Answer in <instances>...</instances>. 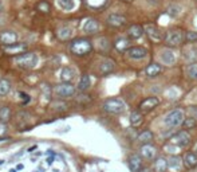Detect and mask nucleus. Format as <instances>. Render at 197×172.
<instances>
[{"label":"nucleus","instance_id":"1","mask_svg":"<svg viewBox=\"0 0 197 172\" xmlns=\"http://www.w3.org/2000/svg\"><path fill=\"white\" fill-rule=\"evenodd\" d=\"M93 50V43L86 38H78L74 39L70 43V51L77 57H83L87 55L89 53H91Z\"/></svg>","mask_w":197,"mask_h":172},{"label":"nucleus","instance_id":"2","mask_svg":"<svg viewBox=\"0 0 197 172\" xmlns=\"http://www.w3.org/2000/svg\"><path fill=\"white\" fill-rule=\"evenodd\" d=\"M102 108H103L105 112L110 113V114H121L126 109V105L121 98H109L103 102Z\"/></svg>","mask_w":197,"mask_h":172},{"label":"nucleus","instance_id":"3","mask_svg":"<svg viewBox=\"0 0 197 172\" xmlns=\"http://www.w3.org/2000/svg\"><path fill=\"white\" fill-rule=\"evenodd\" d=\"M15 62L20 69H34L38 63V57L35 53H23L15 58Z\"/></svg>","mask_w":197,"mask_h":172},{"label":"nucleus","instance_id":"4","mask_svg":"<svg viewBox=\"0 0 197 172\" xmlns=\"http://www.w3.org/2000/svg\"><path fill=\"white\" fill-rule=\"evenodd\" d=\"M182 123H184V112L180 109L171 110L164 117V124L169 126V128H174V126L180 125Z\"/></svg>","mask_w":197,"mask_h":172},{"label":"nucleus","instance_id":"5","mask_svg":"<svg viewBox=\"0 0 197 172\" xmlns=\"http://www.w3.org/2000/svg\"><path fill=\"white\" fill-rule=\"evenodd\" d=\"M56 97L59 98H67V97H73L75 94V88L73 83H66V82H62V83H58L54 89Z\"/></svg>","mask_w":197,"mask_h":172},{"label":"nucleus","instance_id":"6","mask_svg":"<svg viewBox=\"0 0 197 172\" xmlns=\"http://www.w3.org/2000/svg\"><path fill=\"white\" fill-rule=\"evenodd\" d=\"M182 39H184V35H182L181 31L178 30H172V31H168L166 37H165V42L169 46H180Z\"/></svg>","mask_w":197,"mask_h":172},{"label":"nucleus","instance_id":"7","mask_svg":"<svg viewBox=\"0 0 197 172\" xmlns=\"http://www.w3.org/2000/svg\"><path fill=\"white\" fill-rule=\"evenodd\" d=\"M17 42V34L15 31H11V30H6V31H2L0 33V44L3 46H12Z\"/></svg>","mask_w":197,"mask_h":172},{"label":"nucleus","instance_id":"8","mask_svg":"<svg viewBox=\"0 0 197 172\" xmlns=\"http://www.w3.org/2000/svg\"><path fill=\"white\" fill-rule=\"evenodd\" d=\"M172 144L177 145L178 148H185L190 144V136L188 134L185 130H181V132L176 133L172 137Z\"/></svg>","mask_w":197,"mask_h":172},{"label":"nucleus","instance_id":"9","mask_svg":"<svg viewBox=\"0 0 197 172\" xmlns=\"http://www.w3.org/2000/svg\"><path fill=\"white\" fill-rule=\"evenodd\" d=\"M144 30H145V33L147 34V37L153 40V42H161V40L164 39L162 31H161L158 27L153 26V24H146Z\"/></svg>","mask_w":197,"mask_h":172},{"label":"nucleus","instance_id":"10","mask_svg":"<svg viewBox=\"0 0 197 172\" xmlns=\"http://www.w3.org/2000/svg\"><path fill=\"white\" fill-rule=\"evenodd\" d=\"M75 75H77L75 69H73V67H70V66H65V67H62V70L59 73V78H60L62 82L71 83V81H74Z\"/></svg>","mask_w":197,"mask_h":172},{"label":"nucleus","instance_id":"11","mask_svg":"<svg viewBox=\"0 0 197 172\" xmlns=\"http://www.w3.org/2000/svg\"><path fill=\"white\" fill-rule=\"evenodd\" d=\"M106 22L111 27H122L127 23V19L123 15H119V13H111V15L107 16Z\"/></svg>","mask_w":197,"mask_h":172},{"label":"nucleus","instance_id":"12","mask_svg":"<svg viewBox=\"0 0 197 172\" xmlns=\"http://www.w3.org/2000/svg\"><path fill=\"white\" fill-rule=\"evenodd\" d=\"M82 28L86 34H95L99 31V23H98L94 18H89V19L84 20Z\"/></svg>","mask_w":197,"mask_h":172},{"label":"nucleus","instance_id":"13","mask_svg":"<svg viewBox=\"0 0 197 172\" xmlns=\"http://www.w3.org/2000/svg\"><path fill=\"white\" fill-rule=\"evenodd\" d=\"M127 55L132 58V59H142L147 55V51L146 48L144 47H140V46H136V47H130L127 50Z\"/></svg>","mask_w":197,"mask_h":172},{"label":"nucleus","instance_id":"14","mask_svg":"<svg viewBox=\"0 0 197 172\" xmlns=\"http://www.w3.org/2000/svg\"><path fill=\"white\" fill-rule=\"evenodd\" d=\"M160 104V99L157 97H147L146 99H144V101L141 102V110H144V112H149L153 108H156Z\"/></svg>","mask_w":197,"mask_h":172},{"label":"nucleus","instance_id":"15","mask_svg":"<svg viewBox=\"0 0 197 172\" xmlns=\"http://www.w3.org/2000/svg\"><path fill=\"white\" fill-rule=\"evenodd\" d=\"M73 33H74V31H73L71 27L62 26V27L58 28L56 35H58V39H59V40H69V39H71V37H73Z\"/></svg>","mask_w":197,"mask_h":172},{"label":"nucleus","instance_id":"16","mask_svg":"<svg viewBox=\"0 0 197 172\" xmlns=\"http://www.w3.org/2000/svg\"><path fill=\"white\" fill-rule=\"evenodd\" d=\"M129 165H130L132 172H140L142 168V159L140 155H132L129 159Z\"/></svg>","mask_w":197,"mask_h":172},{"label":"nucleus","instance_id":"17","mask_svg":"<svg viewBox=\"0 0 197 172\" xmlns=\"http://www.w3.org/2000/svg\"><path fill=\"white\" fill-rule=\"evenodd\" d=\"M15 124L17 126H20V128H23V126H27L30 124V114L27 112H19L16 113L15 116Z\"/></svg>","mask_w":197,"mask_h":172},{"label":"nucleus","instance_id":"18","mask_svg":"<svg viewBox=\"0 0 197 172\" xmlns=\"http://www.w3.org/2000/svg\"><path fill=\"white\" fill-rule=\"evenodd\" d=\"M161 61L164 62V65L166 66H172L174 62H176V55H174V53L171 51V50H164L162 53H161Z\"/></svg>","mask_w":197,"mask_h":172},{"label":"nucleus","instance_id":"19","mask_svg":"<svg viewBox=\"0 0 197 172\" xmlns=\"http://www.w3.org/2000/svg\"><path fill=\"white\" fill-rule=\"evenodd\" d=\"M144 33H145V30L142 28L141 26H138V24H133V26L129 27V30H127V35H129V38H130V39L141 38Z\"/></svg>","mask_w":197,"mask_h":172},{"label":"nucleus","instance_id":"20","mask_svg":"<svg viewBox=\"0 0 197 172\" xmlns=\"http://www.w3.org/2000/svg\"><path fill=\"white\" fill-rule=\"evenodd\" d=\"M114 67H115L114 61H111V59H105V61L99 65V73H101V74H103V75H106V74L111 73V71L114 70Z\"/></svg>","mask_w":197,"mask_h":172},{"label":"nucleus","instance_id":"21","mask_svg":"<svg viewBox=\"0 0 197 172\" xmlns=\"http://www.w3.org/2000/svg\"><path fill=\"white\" fill-rule=\"evenodd\" d=\"M184 58H185V61H188V62L196 63L197 62V47L196 46L188 47L184 51Z\"/></svg>","mask_w":197,"mask_h":172},{"label":"nucleus","instance_id":"22","mask_svg":"<svg viewBox=\"0 0 197 172\" xmlns=\"http://www.w3.org/2000/svg\"><path fill=\"white\" fill-rule=\"evenodd\" d=\"M129 44H130V42H129V39L126 38H123V37H121V38H117L115 39V42H114V47L118 50V51H127L129 48Z\"/></svg>","mask_w":197,"mask_h":172},{"label":"nucleus","instance_id":"23","mask_svg":"<svg viewBox=\"0 0 197 172\" xmlns=\"http://www.w3.org/2000/svg\"><path fill=\"white\" fill-rule=\"evenodd\" d=\"M90 85H91V79H90V77H89L87 74H83L82 77L79 78V82H78V90L79 92H86V90L90 88Z\"/></svg>","mask_w":197,"mask_h":172},{"label":"nucleus","instance_id":"24","mask_svg":"<svg viewBox=\"0 0 197 172\" xmlns=\"http://www.w3.org/2000/svg\"><path fill=\"white\" fill-rule=\"evenodd\" d=\"M184 163L188 168H195L197 167V155L195 152H188L184 157Z\"/></svg>","mask_w":197,"mask_h":172},{"label":"nucleus","instance_id":"25","mask_svg":"<svg viewBox=\"0 0 197 172\" xmlns=\"http://www.w3.org/2000/svg\"><path fill=\"white\" fill-rule=\"evenodd\" d=\"M11 117H12L11 108H8V106H2V108H0V123L7 124L8 121L11 120Z\"/></svg>","mask_w":197,"mask_h":172},{"label":"nucleus","instance_id":"26","mask_svg":"<svg viewBox=\"0 0 197 172\" xmlns=\"http://www.w3.org/2000/svg\"><path fill=\"white\" fill-rule=\"evenodd\" d=\"M56 4L63 11H71L75 8V0H56Z\"/></svg>","mask_w":197,"mask_h":172},{"label":"nucleus","instance_id":"27","mask_svg":"<svg viewBox=\"0 0 197 172\" xmlns=\"http://www.w3.org/2000/svg\"><path fill=\"white\" fill-rule=\"evenodd\" d=\"M169 168L168 165V160L164 159V157H158L157 160L154 163V171L156 172H165Z\"/></svg>","mask_w":197,"mask_h":172},{"label":"nucleus","instance_id":"28","mask_svg":"<svg viewBox=\"0 0 197 172\" xmlns=\"http://www.w3.org/2000/svg\"><path fill=\"white\" fill-rule=\"evenodd\" d=\"M156 153H157L156 148L151 147V145H147V144L141 148V155L144 157H146V159H153V157L156 156Z\"/></svg>","mask_w":197,"mask_h":172},{"label":"nucleus","instance_id":"29","mask_svg":"<svg viewBox=\"0 0 197 172\" xmlns=\"http://www.w3.org/2000/svg\"><path fill=\"white\" fill-rule=\"evenodd\" d=\"M26 48H27L26 43H15V44H12V46L6 47V51L11 53V54H20L22 51H24Z\"/></svg>","mask_w":197,"mask_h":172},{"label":"nucleus","instance_id":"30","mask_svg":"<svg viewBox=\"0 0 197 172\" xmlns=\"http://www.w3.org/2000/svg\"><path fill=\"white\" fill-rule=\"evenodd\" d=\"M161 70H162V67L158 63H151V65L146 67V74L147 77H157L161 73Z\"/></svg>","mask_w":197,"mask_h":172},{"label":"nucleus","instance_id":"31","mask_svg":"<svg viewBox=\"0 0 197 172\" xmlns=\"http://www.w3.org/2000/svg\"><path fill=\"white\" fill-rule=\"evenodd\" d=\"M10 92H11V82L6 78H2L0 79V97L7 96Z\"/></svg>","mask_w":197,"mask_h":172},{"label":"nucleus","instance_id":"32","mask_svg":"<svg viewBox=\"0 0 197 172\" xmlns=\"http://www.w3.org/2000/svg\"><path fill=\"white\" fill-rule=\"evenodd\" d=\"M84 2L93 10H101L107 4V0H84Z\"/></svg>","mask_w":197,"mask_h":172},{"label":"nucleus","instance_id":"33","mask_svg":"<svg viewBox=\"0 0 197 172\" xmlns=\"http://www.w3.org/2000/svg\"><path fill=\"white\" fill-rule=\"evenodd\" d=\"M137 140L140 143H142V144H147V143H150L151 140H153V133H151L150 130H144L142 133L138 134Z\"/></svg>","mask_w":197,"mask_h":172},{"label":"nucleus","instance_id":"34","mask_svg":"<svg viewBox=\"0 0 197 172\" xmlns=\"http://www.w3.org/2000/svg\"><path fill=\"white\" fill-rule=\"evenodd\" d=\"M168 165H169V168L178 171L181 168V159L178 156H171L168 160Z\"/></svg>","mask_w":197,"mask_h":172},{"label":"nucleus","instance_id":"35","mask_svg":"<svg viewBox=\"0 0 197 172\" xmlns=\"http://www.w3.org/2000/svg\"><path fill=\"white\" fill-rule=\"evenodd\" d=\"M142 120H144V117H142V114L140 112H132L130 114V124L133 126H138L142 124Z\"/></svg>","mask_w":197,"mask_h":172},{"label":"nucleus","instance_id":"36","mask_svg":"<svg viewBox=\"0 0 197 172\" xmlns=\"http://www.w3.org/2000/svg\"><path fill=\"white\" fill-rule=\"evenodd\" d=\"M36 10L39 11V12H42V13H48L51 11V6H50V3L48 2H40V3H38L36 4Z\"/></svg>","mask_w":197,"mask_h":172},{"label":"nucleus","instance_id":"37","mask_svg":"<svg viewBox=\"0 0 197 172\" xmlns=\"http://www.w3.org/2000/svg\"><path fill=\"white\" fill-rule=\"evenodd\" d=\"M186 73L189 75V78L197 79V65L196 63H190V65L186 67Z\"/></svg>","mask_w":197,"mask_h":172},{"label":"nucleus","instance_id":"38","mask_svg":"<svg viewBox=\"0 0 197 172\" xmlns=\"http://www.w3.org/2000/svg\"><path fill=\"white\" fill-rule=\"evenodd\" d=\"M98 47H99V50H102V51H107L109 47H110L109 40H107L106 38H101L99 40H98Z\"/></svg>","mask_w":197,"mask_h":172},{"label":"nucleus","instance_id":"39","mask_svg":"<svg viewBox=\"0 0 197 172\" xmlns=\"http://www.w3.org/2000/svg\"><path fill=\"white\" fill-rule=\"evenodd\" d=\"M196 124H197L196 119L192 117V119H185V121L182 123V126H184V129H192L196 126Z\"/></svg>","mask_w":197,"mask_h":172},{"label":"nucleus","instance_id":"40","mask_svg":"<svg viewBox=\"0 0 197 172\" xmlns=\"http://www.w3.org/2000/svg\"><path fill=\"white\" fill-rule=\"evenodd\" d=\"M180 11H181V7H178V6H171L168 8V13L172 16H177L180 13Z\"/></svg>","mask_w":197,"mask_h":172},{"label":"nucleus","instance_id":"41","mask_svg":"<svg viewBox=\"0 0 197 172\" xmlns=\"http://www.w3.org/2000/svg\"><path fill=\"white\" fill-rule=\"evenodd\" d=\"M185 38L188 42H196L197 40V33H193V31H188L186 35H185Z\"/></svg>","mask_w":197,"mask_h":172},{"label":"nucleus","instance_id":"42","mask_svg":"<svg viewBox=\"0 0 197 172\" xmlns=\"http://www.w3.org/2000/svg\"><path fill=\"white\" fill-rule=\"evenodd\" d=\"M177 149H178V147H177V145H174V144H166V145H165V151L169 152V153L176 152Z\"/></svg>","mask_w":197,"mask_h":172},{"label":"nucleus","instance_id":"43","mask_svg":"<svg viewBox=\"0 0 197 172\" xmlns=\"http://www.w3.org/2000/svg\"><path fill=\"white\" fill-rule=\"evenodd\" d=\"M55 106H56V108H55L56 110H66V109H67V104H65V102H62V104H60V102H56Z\"/></svg>","mask_w":197,"mask_h":172},{"label":"nucleus","instance_id":"44","mask_svg":"<svg viewBox=\"0 0 197 172\" xmlns=\"http://www.w3.org/2000/svg\"><path fill=\"white\" fill-rule=\"evenodd\" d=\"M90 99H91V98L89 97V96H79V97L77 98V101H78V102H80V104H82V102L84 104V102H89Z\"/></svg>","mask_w":197,"mask_h":172},{"label":"nucleus","instance_id":"45","mask_svg":"<svg viewBox=\"0 0 197 172\" xmlns=\"http://www.w3.org/2000/svg\"><path fill=\"white\" fill-rule=\"evenodd\" d=\"M6 133H7V125L3 124V123H0V136L6 134Z\"/></svg>","mask_w":197,"mask_h":172},{"label":"nucleus","instance_id":"46","mask_svg":"<svg viewBox=\"0 0 197 172\" xmlns=\"http://www.w3.org/2000/svg\"><path fill=\"white\" fill-rule=\"evenodd\" d=\"M19 96H22V98L24 99V104H27L28 101H31V97L28 96V94H26V93H23V92H20L19 93Z\"/></svg>","mask_w":197,"mask_h":172},{"label":"nucleus","instance_id":"47","mask_svg":"<svg viewBox=\"0 0 197 172\" xmlns=\"http://www.w3.org/2000/svg\"><path fill=\"white\" fill-rule=\"evenodd\" d=\"M189 112H190V114L193 116V119H195V117L197 119V108H193V106H192L190 109H189Z\"/></svg>","mask_w":197,"mask_h":172},{"label":"nucleus","instance_id":"48","mask_svg":"<svg viewBox=\"0 0 197 172\" xmlns=\"http://www.w3.org/2000/svg\"><path fill=\"white\" fill-rule=\"evenodd\" d=\"M23 168H24V165H23V164H17V165H16V169H17V171H22Z\"/></svg>","mask_w":197,"mask_h":172},{"label":"nucleus","instance_id":"49","mask_svg":"<svg viewBox=\"0 0 197 172\" xmlns=\"http://www.w3.org/2000/svg\"><path fill=\"white\" fill-rule=\"evenodd\" d=\"M47 163H48V164H52V163H54V157H48V159H47Z\"/></svg>","mask_w":197,"mask_h":172},{"label":"nucleus","instance_id":"50","mask_svg":"<svg viewBox=\"0 0 197 172\" xmlns=\"http://www.w3.org/2000/svg\"><path fill=\"white\" fill-rule=\"evenodd\" d=\"M34 149H36V145H32V147H31V148H28V152H32V151H34Z\"/></svg>","mask_w":197,"mask_h":172},{"label":"nucleus","instance_id":"51","mask_svg":"<svg viewBox=\"0 0 197 172\" xmlns=\"http://www.w3.org/2000/svg\"><path fill=\"white\" fill-rule=\"evenodd\" d=\"M2 11H3V3L0 2V12H2Z\"/></svg>","mask_w":197,"mask_h":172},{"label":"nucleus","instance_id":"52","mask_svg":"<svg viewBox=\"0 0 197 172\" xmlns=\"http://www.w3.org/2000/svg\"><path fill=\"white\" fill-rule=\"evenodd\" d=\"M140 172H150L149 169H144V171H140Z\"/></svg>","mask_w":197,"mask_h":172},{"label":"nucleus","instance_id":"53","mask_svg":"<svg viewBox=\"0 0 197 172\" xmlns=\"http://www.w3.org/2000/svg\"><path fill=\"white\" fill-rule=\"evenodd\" d=\"M3 163H4V160H0V165H2V164H3Z\"/></svg>","mask_w":197,"mask_h":172},{"label":"nucleus","instance_id":"54","mask_svg":"<svg viewBox=\"0 0 197 172\" xmlns=\"http://www.w3.org/2000/svg\"><path fill=\"white\" fill-rule=\"evenodd\" d=\"M195 151H196V152H195V153H196V155H197V147H196V148H195Z\"/></svg>","mask_w":197,"mask_h":172},{"label":"nucleus","instance_id":"55","mask_svg":"<svg viewBox=\"0 0 197 172\" xmlns=\"http://www.w3.org/2000/svg\"><path fill=\"white\" fill-rule=\"evenodd\" d=\"M10 172H16V169H11V171H10Z\"/></svg>","mask_w":197,"mask_h":172},{"label":"nucleus","instance_id":"56","mask_svg":"<svg viewBox=\"0 0 197 172\" xmlns=\"http://www.w3.org/2000/svg\"><path fill=\"white\" fill-rule=\"evenodd\" d=\"M125 2H130V0H125Z\"/></svg>","mask_w":197,"mask_h":172}]
</instances>
